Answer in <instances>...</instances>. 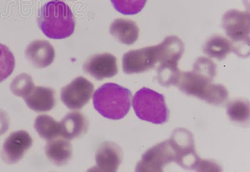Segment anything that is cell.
I'll return each mask as SVG.
<instances>
[{
  "label": "cell",
  "instance_id": "cell-1",
  "mask_svg": "<svg viewBox=\"0 0 250 172\" xmlns=\"http://www.w3.org/2000/svg\"><path fill=\"white\" fill-rule=\"evenodd\" d=\"M216 75V64L208 58L201 57L194 63L193 70L181 71L177 86L187 95L219 106L227 101L229 92L223 85L212 83Z\"/></svg>",
  "mask_w": 250,
  "mask_h": 172
},
{
  "label": "cell",
  "instance_id": "cell-2",
  "mask_svg": "<svg viewBox=\"0 0 250 172\" xmlns=\"http://www.w3.org/2000/svg\"><path fill=\"white\" fill-rule=\"evenodd\" d=\"M40 30L48 38L62 39L74 33L75 19L68 4L51 0L40 9L37 19Z\"/></svg>",
  "mask_w": 250,
  "mask_h": 172
},
{
  "label": "cell",
  "instance_id": "cell-3",
  "mask_svg": "<svg viewBox=\"0 0 250 172\" xmlns=\"http://www.w3.org/2000/svg\"><path fill=\"white\" fill-rule=\"evenodd\" d=\"M131 97L132 94L128 89L115 83L104 84L94 93V108L103 117L120 120L130 110Z\"/></svg>",
  "mask_w": 250,
  "mask_h": 172
},
{
  "label": "cell",
  "instance_id": "cell-4",
  "mask_svg": "<svg viewBox=\"0 0 250 172\" xmlns=\"http://www.w3.org/2000/svg\"><path fill=\"white\" fill-rule=\"evenodd\" d=\"M222 26L231 40L232 51L241 57L250 55V13L238 10H229L223 15Z\"/></svg>",
  "mask_w": 250,
  "mask_h": 172
},
{
  "label": "cell",
  "instance_id": "cell-5",
  "mask_svg": "<svg viewBox=\"0 0 250 172\" xmlns=\"http://www.w3.org/2000/svg\"><path fill=\"white\" fill-rule=\"evenodd\" d=\"M134 111L140 119L163 124L168 121L169 111L164 95L144 88L136 93L133 99Z\"/></svg>",
  "mask_w": 250,
  "mask_h": 172
},
{
  "label": "cell",
  "instance_id": "cell-6",
  "mask_svg": "<svg viewBox=\"0 0 250 172\" xmlns=\"http://www.w3.org/2000/svg\"><path fill=\"white\" fill-rule=\"evenodd\" d=\"M175 152V162L185 169L202 171L203 162L196 154L193 136L185 129H178L173 132L169 139Z\"/></svg>",
  "mask_w": 250,
  "mask_h": 172
},
{
  "label": "cell",
  "instance_id": "cell-7",
  "mask_svg": "<svg viewBox=\"0 0 250 172\" xmlns=\"http://www.w3.org/2000/svg\"><path fill=\"white\" fill-rule=\"evenodd\" d=\"M176 153L169 140L148 150L138 162L137 172H162L165 165L175 162Z\"/></svg>",
  "mask_w": 250,
  "mask_h": 172
},
{
  "label": "cell",
  "instance_id": "cell-8",
  "mask_svg": "<svg viewBox=\"0 0 250 172\" xmlns=\"http://www.w3.org/2000/svg\"><path fill=\"white\" fill-rule=\"evenodd\" d=\"M93 91L94 86L90 81L78 77L62 89V101L68 109L79 110L90 101Z\"/></svg>",
  "mask_w": 250,
  "mask_h": 172
},
{
  "label": "cell",
  "instance_id": "cell-9",
  "mask_svg": "<svg viewBox=\"0 0 250 172\" xmlns=\"http://www.w3.org/2000/svg\"><path fill=\"white\" fill-rule=\"evenodd\" d=\"M123 70L126 75L142 73L157 64L155 46L131 50L123 57Z\"/></svg>",
  "mask_w": 250,
  "mask_h": 172
},
{
  "label": "cell",
  "instance_id": "cell-10",
  "mask_svg": "<svg viewBox=\"0 0 250 172\" xmlns=\"http://www.w3.org/2000/svg\"><path fill=\"white\" fill-rule=\"evenodd\" d=\"M33 140L25 131H18L11 134L4 141L1 158L6 164H17L32 146Z\"/></svg>",
  "mask_w": 250,
  "mask_h": 172
},
{
  "label": "cell",
  "instance_id": "cell-11",
  "mask_svg": "<svg viewBox=\"0 0 250 172\" xmlns=\"http://www.w3.org/2000/svg\"><path fill=\"white\" fill-rule=\"evenodd\" d=\"M83 68L98 80L115 76L118 72L117 58L109 53L92 56L84 62Z\"/></svg>",
  "mask_w": 250,
  "mask_h": 172
},
{
  "label": "cell",
  "instance_id": "cell-12",
  "mask_svg": "<svg viewBox=\"0 0 250 172\" xmlns=\"http://www.w3.org/2000/svg\"><path fill=\"white\" fill-rule=\"evenodd\" d=\"M95 171L117 172L122 164L123 152L115 143L104 142L98 148L95 155Z\"/></svg>",
  "mask_w": 250,
  "mask_h": 172
},
{
  "label": "cell",
  "instance_id": "cell-13",
  "mask_svg": "<svg viewBox=\"0 0 250 172\" xmlns=\"http://www.w3.org/2000/svg\"><path fill=\"white\" fill-rule=\"evenodd\" d=\"M26 59L35 68H45L51 65L55 57L54 48L45 40H35L28 44L25 51Z\"/></svg>",
  "mask_w": 250,
  "mask_h": 172
},
{
  "label": "cell",
  "instance_id": "cell-14",
  "mask_svg": "<svg viewBox=\"0 0 250 172\" xmlns=\"http://www.w3.org/2000/svg\"><path fill=\"white\" fill-rule=\"evenodd\" d=\"M157 63L178 64L185 52L184 42L175 36L167 37L155 46Z\"/></svg>",
  "mask_w": 250,
  "mask_h": 172
},
{
  "label": "cell",
  "instance_id": "cell-15",
  "mask_svg": "<svg viewBox=\"0 0 250 172\" xmlns=\"http://www.w3.org/2000/svg\"><path fill=\"white\" fill-rule=\"evenodd\" d=\"M23 99L29 108L37 113L50 111L56 104L55 91L46 87H35Z\"/></svg>",
  "mask_w": 250,
  "mask_h": 172
},
{
  "label": "cell",
  "instance_id": "cell-16",
  "mask_svg": "<svg viewBox=\"0 0 250 172\" xmlns=\"http://www.w3.org/2000/svg\"><path fill=\"white\" fill-rule=\"evenodd\" d=\"M61 136L66 140H72L86 133L88 122L85 116L80 112H72L64 116L60 122Z\"/></svg>",
  "mask_w": 250,
  "mask_h": 172
},
{
  "label": "cell",
  "instance_id": "cell-17",
  "mask_svg": "<svg viewBox=\"0 0 250 172\" xmlns=\"http://www.w3.org/2000/svg\"><path fill=\"white\" fill-rule=\"evenodd\" d=\"M139 33L137 23L129 19H115L109 27V33L111 36L126 45L135 43L139 37Z\"/></svg>",
  "mask_w": 250,
  "mask_h": 172
},
{
  "label": "cell",
  "instance_id": "cell-18",
  "mask_svg": "<svg viewBox=\"0 0 250 172\" xmlns=\"http://www.w3.org/2000/svg\"><path fill=\"white\" fill-rule=\"evenodd\" d=\"M47 158L57 166L66 165L72 157L73 150L68 140L53 139L47 143L45 147Z\"/></svg>",
  "mask_w": 250,
  "mask_h": 172
},
{
  "label": "cell",
  "instance_id": "cell-19",
  "mask_svg": "<svg viewBox=\"0 0 250 172\" xmlns=\"http://www.w3.org/2000/svg\"><path fill=\"white\" fill-rule=\"evenodd\" d=\"M35 129L40 137L50 141L61 136V124L51 117L44 115L38 116L35 121Z\"/></svg>",
  "mask_w": 250,
  "mask_h": 172
},
{
  "label": "cell",
  "instance_id": "cell-20",
  "mask_svg": "<svg viewBox=\"0 0 250 172\" xmlns=\"http://www.w3.org/2000/svg\"><path fill=\"white\" fill-rule=\"evenodd\" d=\"M203 52L209 57L223 60L232 51L230 41L221 36H214L205 42Z\"/></svg>",
  "mask_w": 250,
  "mask_h": 172
},
{
  "label": "cell",
  "instance_id": "cell-21",
  "mask_svg": "<svg viewBox=\"0 0 250 172\" xmlns=\"http://www.w3.org/2000/svg\"><path fill=\"white\" fill-rule=\"evenodd\" d=\"M181 71L178 64H161L158 69V80L163 86L169 87L177 85Z\"/></svg>",
  "mask_w": 250,
  "mask_h": 172
},
{
  "label": "cell",
  "instance_id": "cell-22",
  "mask_svg": "<svg viewBox=\"0 0 250 172\" xmlns=\"http://www.w3.org/2000/svg\"><path fill=\"white\" fill-rule=\"evenodd\" d=\"M227 114L233 121L244 123L249 120L250 103L244 100H235L228 105Z\"/></svg>",
  "mask_w": 250,
  "mask_h": 172
},
{
  "label": "cell",
  "instance_id": "cell-23",
  "mask_svg": "<svg viewBox=\"0 0 250 172\" xmlns=\"http://www.w3.org/2000/svg\"><path fill=\"white\" fill-rule=\"evenodd\" d=\"M15 68L14 55L8 47L0 44V83L12 75Z\"/></svg>",
  "mask_w": 250,
  "mask_h": 172
},
{
  "label": "cell",
  "instance_id": "cell-24",
  "mask_svg": "<svg viewBox=\"0 0 250 172\" xmlns=\"http://www.w3.org/2000/svg\"><path fill=\"white\" fill-rule=\"evenodd\" d=\"M34 88L32 77L26 73L17 76L10 85V89L13 95L23 98L27 96Z\"/></svg>",
  "mask_w": 250,
  "mask_h": 172
},
{
  "label": "cell",
  "instance_id": "cell-25",
  "mask_svg": "<svg viewBox=\"0 0 250 172\" xmlns=\"http://www.w3.org/2000/svg\"><path fill=\"white\" fill-rule=\"evenodd\" d=\"M114 8L124 15L139 13L146 5L147 0H111Z\"/></svg>",
  "mask_w": 250,
  "mask_h": 172
},
{
  "label": "cell",
  "instance_id": "cell-26",
  "mask_svg": "<svg viewBox=\"0 0 250 172\" xmlns=\"http://www.w3.org/2000/svg\"><path fill=\"white\" fill-rule=\"evenodd\" d=\"M10 127V118L5 111L0 109V136L3 135Z\"/></svg>",
  "mask_w": 250,
  "mask_h": 172
}]
</instances>
